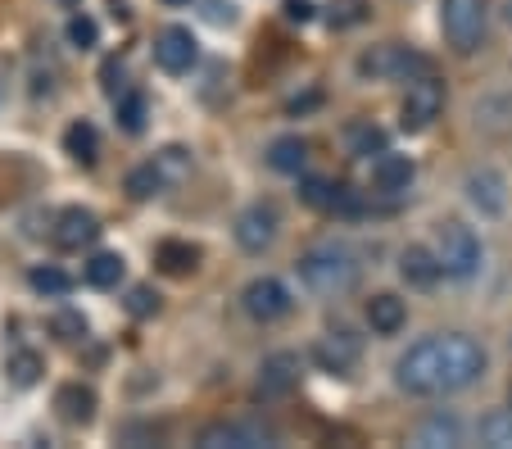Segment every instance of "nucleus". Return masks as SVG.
Masks as SVG:
<instances>
[{
    "mask_svg": "<svg viewBox=\"0 0 512 449\" xmlns=\"http://www.w3.org/2000/svg\"><path fill=\"white\" fill-rule=\"evenodd\" d=\"M408 323V304L399 295H372L368 300V327L377 336H395Z\"/></svg>",
    "mask_w": 512,
    "mask_h": 449,
    "instance_id": "6ab92c4d",
    "label": "nucleus"
},
{
    "mask_svg": "<svg viewBox=\"0 0 512 449\" xmlns=\"http://www.w3.org/2000/svg\"><path fill=\"white\" fill-rule=\"evenodd\" d=\"M5 377H10V386H19V391L37 386V377H41V354H32V350H14L10 359H5Z\"/></svg>",
    "mask_w": 512,
    "mask_h": 449,
    "instance_id": "bb28decb",
    "label": "nucleus"
},
{
    "mask_svg": "<svg viewBox=\"0 0 512 449\" xmlns=\"http://www.w3.org/2000/svg\"><path fill=\"white\" fill-rule=\"evenodd\" d=\"M485 23H490V5L485 0H440V32L458 55H472L485 41Z\"/></svg>",
    "mask_w": 512,
    "mask_h": 449,
    "instance_id": "7ed1b4c3",
    "label": "nucleus"
},
{
    "mask_svg": "<svg viewBox=\"0 0 512 449\" xmlns=\"http://www.w3.org/2000/svg\"><path fill=\"white\" fill-rule=\"evenodd\" d=\"M358 19H363V0H345V5H340V14H336V23L345 28V23H358Z\"/></svg>",
    "mask_w": 512,
    "mask_h": 449,
    "instance_id": "e433bc0d",
    "label": "nucleus"
},
{
    "mask_svg": "<svg viewBox=\"0 0 512 449\" xmlns=\"http://www.w3.org/2000/svg\"><path fill=\"white\" fill-rule=\"evenodd\" d=\"M286 19L290 23H309L313 19V5H309V0H286Z\"/></svg>",
    "mask_w": 512,
    "mask_h": 449,
    "instance_id": "c9c22d12",
    "label": "nucleus"
},
{
    "mask_svg": "<svg viewBox=\"0 0 512 449\" xmlns=\"http://www.w3.org/2000/svg\"><path fill=\"white\" fill-rule=\"evenodd\" d=\"M155 164L164 168V177H168V182H182V177L191 173V155H186L182 146H168V150H159V155H155Z\"/></svg>",
    "mask_w": 512,
    "mask_h": 449,
    "instance_id": "c756f323",
    "label": "nucleus"
},
{
    "mask_svg": "<svg viewBox=\"0 0 512 449\" xmlns=\"http://www.w3.org/2000/svg\"><path fill=\"white\" fill-rule=\"evenodd\" d=\"M164 186H168V177H164V168H159L155 159L127 173V196H132V200H150V196H159Z\"/></svg>",
    "mask_w": 512,
    "mask_h": 449,
    "instance_id": "5701e85b",
    "label": "nucleus"
},
{
    "mask_svg": "<svg viewBox=\"0 0 512 449\" xmlns=\"http://www.w3.org/2000/svg\"><path fill=\"white\" fill-rule=\"evenodd\" d=\"M68 41H73V46H82V50H91L100 41L96 19H87V14H73V19H68Z\"/></svg>",
    "mask_w": 512,
    "mask_h": 449,
    "instance_id": "2f4dec72",
    "label": "nucleus"
},
{
    "mask_svg": "<svg viewBox=\"0 0 512 449\" xmlns=\"http://www.w3.org/2000/svg\"><path fill=\"white\" fill-rule=\"evenodd\" d=\"M28 286L37 295H46V300H59V295H68L73 291V277L64 273V268H55V264H37L28 273Z\"/></svg>",
    "mask_w": 512,
    "mask_h": 449,
    "instance_id": "b1692460",
    "label": "nucleus"
},
{
    "mask_svg": "<svg viewBox=\"0 0 512 449\" xmlns=\"http://www.w3.org/2000/svg\"><path fill=\"white\" fill-rule=\"evenodd\" d=\"M241 309L250 313L254 323H277L290 313V291L277 282V277H254L241 291Z\"/></svg>",
    "mask_w": 512,
    "mask_h": 449,
    "instance_id": "0eeeda50",
    "label": "nucleus"
},
{
    "mask_svg": "<svg viewBox=\"0 0 512 449\" xmlns=\"http://www.w3.org/2000/svg\"><path fill=\"white\" fill-rule=\"evenodd\" d=\"M300 282L318 295H345L358 282V259L345 245H313L300 259Z\"/></svg>",
    "mask_w": 512,
    "mask_h": 449,
    "instance_id": "f03ea898",
    "label": "nucleus"
},
{
    "mask_svg": "<svg viewBox=\"0 0 512 449\" xmlns=\"http://www.w3.org/2000/svg\"><path fill=\"white\" fill-rule=\"evenodd\" d=\"M440 109H445V87L431 78H417L413 87H408L404 105H399V127H404V132H426V127L440 118Z\"/></svg>",
    "mask_w": 512,
    "mask_h": 449,
    "instance_id": "423d86ee",
    "label": "nucleus"
},
{
    "mask_svg": "<svg viewBox=\"0 0 512 449\" xmlns=\"http://www.w3.org/2000/svg\"><path fill=\"white\" fill-rule=\"evenodd\" d=\"M164 5H191V0H164Z\"/></svg>",
    "mask_w": 512,
    "mask_h": 449,
    "instance_id": "58836bf2",
    "label": "nucleus"
},
{
    "mask_svg": "<svg viewBox=\"0 0 512 449\" xmlns=\"http://www.w3.org/2000/svg\"><path fill=\"white\" fill-rule=\"evenodd\" d=\"M55 336L59 341H82V336H87V318H82L78 309H64V313H55Z\"/></svg>",
    "mask_w": 512,
    "mask_h": 449,
    "instance_id": "7c9ffc66",
    "label": "nucleus"
},
{
    "mask_svg": "<svg viewBox=\"0 0 512 449\" xmlns=\"http://www.w3.org/2000/svg\"><path fill=\"white\" fill-rule=\"evenodd\" d=\"M481 445L512 449V409H494L481 418Z\"/></svg>",
    "mask_w": 512,
    "mask_h": 449,
    "instance_id": "cd10ccee",
    "label": "nucleus"
},
{
    "mask_svg": "<svg viewBox=\"0 0 512 449\" xmlns=\"http://www.w3.org/2000/svg\"><path fill=\"white\" fill-rule=\"evenodd\" d=\"M381 150H386V132L377 123L349 127V155H381Z\"/></svg>",
    "mask_w": 512,
    "mask_h": 449,
    "instance_id": "c85d7f7f",
    "label": "nucleus"
},
{
    "mask_svg": "<svg viewBox=\"0 0 512 449\" xmlns=\"http://www.w3.org/2000/svg\"><path fill=\"white\" fill-rule=\"evenodd\" d=\"M64 150H68L73 159H78L82 168H91V164H96V155H100L96 127H91V123H73V127L64 132Z\"/></svg>",
    "mask_w": 512,
    "mask_h": 449,
    "instance_id": "4be33fe9",
    "label": "nucleus"
},
{
    "mask_svg": "<svg viewBox=\"0 0 512 449\" xmlns=\"http://www.w3.org/2000/svg\"><path fill=\"white\" fill-rule=\"evenodd\" d=\"M300 386V354H272V359H263L259 368V395H290Z\"/></svg>",
    "mask_w": 512,
    "mask_h": 449,
    "instance_id": "ddd939ff",
    "label": "nucleus"
},
{
    "mask_svg": "<svg viewBox=\"0 0 512 449\" xmlns=\"http://www.w3.org/2000/svg\"><path fill=\"white\" fill-rule=\"evenodd\" d=\"M55 409H59V418H64L68 427H87V422L96 418V391L82 386V381H68V386H59Z\"/></svg>",
    "mask_w": 512,
    "mask_h": 449,
    "instance_id": "dca6fc26",
    "label": "nucleus"
},
{
    "mask_svg": "<svg viewBox=\"0 0 512 449\" xmlns=\"http://www.w3.org/2000/svg\"><path fill=\"white\" fill-rule=\"evenodd\" d=\"M467 200H472L481 214H503L508 209V191H503V177L494 168H481V173L467 177Z\"/></svg>",
    "mask_w": 512,
    "mask_h": 449,
    "instance_id": "f3484780",
    "label": "nucleus"
},
{
    "mask_svg": "<svg viewBox=\"0 0 512 449\" xmlns=\"http://www.w3.org/2000/svg\"><path fill=\"white\" fill-rule=\"evenodd\" d=\"M272 445L268 427H254V422H218V427L200 431V449H263Z\"/></svg>",
    "mask_w": 512,
    "mask_h": 449,
    "instance_id": "9d476101",
    "label": "nucleus"
},
{
    "mask_svg": "<svg viewBox=\"0 0 512 449\" xmlns=\"http://www.w3.org/2000/svg\"><path fill=\"white\" fill-rule=\"evenodd\" d=\"M145 118H150L145 91H123V96H118V127L136 137V132H145Z\"/></svg>",
    "mask_w": 512,
    "mask_h": 449,
    "instance_id": "a878e982",
    "label": "nucleus"
},
{
    "mask_svg": "<svg viewBox=\"0 0 512 449\" xmlns=\"http://www.w3.org/2000/svg\"><path fill=\"white\" fill-rule=\"evenodd\" d=\"M413 159L408 155H390V150H381L377 164H372V182H377V191H386V196H399V191H408L413 186Z\"/></svg>",
    "mask_w": 512,
    "mask_h": 449,
    "instance_id": "a211bd4d",
    "label": "nucleus"
},
{
    "mask_svg": "<svg viewBox=\"0 0 512 449\" xmlns=\"http://www.w3.org/2000/svg\"><path fill=\"white\" fill-rule=\"evenodd\" d=\"M100 236V218L91 214V209H64V214L55 218V241L64 245V250H82V245H91Z\"/></svg>",
    "mask_w": 512,
    "mask_h": 449,
    "instance_id": "4468645a",
    "label": "nucleus"
},
{
    "mask_svg": "<svg viewBox=\"0 0 512 449\" xmlns=\"http://www.w3.org/2000/svg\"><path fill=\"white\" fill-rule=\"evenodd\" d=\"M300 196H304V205L322 209V214H354L358 209L354 191L340 186V182H331V177H309V182L300 186Z\"/></svg>",
    "mask_w": 512,
    "mask_h": 449,
    "instance_id": "f8f14e48",
    "label": "nucleus"
},
{
    "mask_svg": "<svg viewBox=\"0 0 512 449\" xmlns=\"http://www.w3.org/2000/svg\"><path fill=\"white\" fill-rule=\"evenodd\" d=\"M127 309H132V313H136V318H150V313H155V309H159V295H155V291H150V286H136V291H132V295H127Z\"/></svg>",
    "mask_w": 512,
    "mask_h": 449,
    "instance_id": "473e14b6",
    "label": "nucleus"
},
{
    "mask_svg": "<svg viewBox=\"0 0 512 449\" xmlns=\"http://www.w3.org/2000/svg\"><path fill=\"white\" fill-rule=\"evenodd\" d=\"M313 354H318V363H322L327 372H349V368L358 363V354H363V345H358L354 332H345V327H340V332L322 336Z\"/></svg>",
    "mask_w": 512,
    "mask_h": 449,
    "instance_id": "2eb2a0df",
    "label": "nucleus"
},
{
    "mask_svg": "<svg viewBox=\"0 0 512 449\" xmlns=\"http://www.w3.org/2000/svg\"><path fill=\"white\" fill-rule=\"evenodd\" d=\"M87 282L96 286V291H114L118 282H123V254H91L87 264Z\"/></svg>",
    "mask_w": 512,
    "mask_h": 449,
    "instance_id": "393cba45",
    "label": "nucleus"
},
{
    "mask_svg": "<svg viewBox=\"0 0 512 449\" xmlns=\"http://www.w3.org/2000/svg\"><path fill=\"white\" fill-rule=\"evenodd\" d=\"M155 264L164 268L168 277H186V273H195V268H200V245H191V241H159Z\"/></svg>",
    "mask_w": 512,
    "mask_h": 449,
    "instance_id": "aec40b11",
    "label": "nucleus"
},
{
    "mask_svg": "<svg viewBox=\"0 0 512 449\" xmlns=\"http://www.w3.org/2000/svg\"><path fill=\"white\" fill-rule=\"evenodd\" d=\"M503 19H508V23H512V0H503Z\"/></svg>",
    "mask_w": 512,
    "mask_h": 449,
    "instance_id": "4c0bfd02",
    "label": "nucleus"
},
{
    "mask_svg": "<svg viewBox=\"0 0 512 449\" xmlns=\"http://www.w3.org/2000/svg\"><path fill=\"white\" fill-rule=\"evenodd\" d=\"M358 73L372 82H417L426 73V55H417L413 46H399V41H386V46H372L368 55H358Z\"/></svg>",
    "mask_w": 512,
    "mask_h": 449,
    "instance_id": "20e7f679",
    "label": "nucleus"
},
{
    "mask_svg": "<svg viewBox=\"0 0 512 449\" xmlns=\"http://www.w3.org/2000/svg\"><path fill=\"white\" fill-rule=\"evenodd\" d=\"M435 254H440V264H445V277L467 282V277L481 273V241H476V232L467 223H440V232H435Z\"/></svg>",
    "mask_w": 512,
    "mask_h": 449,
    "instance_id": "39448f33",
    "label": "nucleus"
},
{
    "mask_svg": "<svg viewBox=\"0 0 512 449\" xmlns=\"http://www.w3.org/2000/svg\"><path fill=\"white\" fill-rule=\"evenodd\" d=\"M204 19L218 23V28H232V23H236V5H232V0H204Z\"/></svg>",
    "mask_w": 512,
    "mask_h": 449,
    "instance_id": "72a5a7b5",
    "label": "nucleus"
},
{
    "mask_svg": "<svg viewBox=\"0 0 512 449\" xmlns=\"http://www.w3.org/2000/svg\"><path fill=\"white\" fill-rule=\"evenodd\" d=\"M431 440H449V445H454V440H458V422H454V418H449V422L435 418L431 427L422 431V445H431Z\"/></svg>",
    "mask_w": 512,
    "mask_h": 449,
    "instance_id": "f704fd0d",
    "label": "nucleus"
},
{
    "mask_svg": "<svg viewBox=\"0 0 512 449\" xmlns=\"http://www.w3.org/2000/svg\"><path fill=\"white\" fill-rule=\"evenodd\" d=\"M399 277H404L408 286H417V291H431V286L445 277V264H440L435 245L431 250H426V245H408V250L399 254Z\"/></svg>",
    "mask_w": 512,
    "mask_h": 449,
    "instance_id": "9b49d317",
    "label": "nucleus"
},
{
    "mask_svg": "<svg viewBox=\"0 0 512 449\" xmlns=\"http://www.w3.org/2000/svg\"><path fill=\"white\" fill-rule=\"evenodd\" d=\"M272 241H277V209L259 200V205H250L236 218V245H241L245 254H263Z\"/></svg>",
    "mask_w": 512,
    "mask_h": 449,
    "instance_id": "6e6552de",
    "label": "nucleus"
},
{
    "mask_svg": "<svg viewBox=\"0 0 512 449\" xmlns=\"http://www.w3.org/2000/svg\"><path fill=\"white\" fill-rule=\"evenodd\" d=\"M195 59H200V46H195L191 28H164L155 37V64L164 73H191Z\"/></svg>",
    "mask_w": 512,
    "mask_h": 449,
    "instance_id": "1a4fd4ad",
    "label": "nucleus"
},
{
    "mask_svg": "<svg viewBox=\"0 0 512 449\" xmlns=\"http://www.w3.org/2000/svg\"><path fill=\"white\" fill-rule=\"evenodd\" d=\"M268 164L277 168V173H304V164H309V141L304 137H277L268 146Z\"/></svg>",
    "mask_w": 512,
    "mask_h": 449,
    "instance_id": "412c9836",
    "label": "nucleus"
},
{
    "mask_svg": "<svg viewBox=\"0 0 512 449\" xmlns=\"http://www.w3.org/2000/svg\"><path fill=\"white\" fill-rule=\"evenodd\" d=\"M481 372H485V350L463 332L426 336V341H417L408 354H399V363H395L399 391L422 395V400L467 391Z\"/></svg>",
    "mask_w": 512,
    "mask_h": 449,
    "instance_id": "f257e3e1",
    "label": "nucleus"
}]
</instances>
